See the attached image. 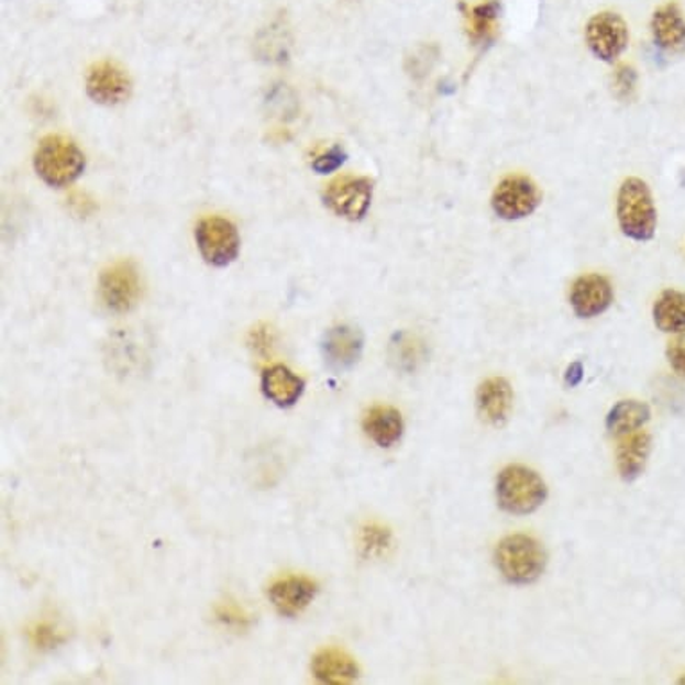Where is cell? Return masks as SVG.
<instances>
[{"mask_svg": "<svg viewBox=\"0 0 685 685\" xmlns=\"http://www.w3.org/2000/svg\"><path fill=\"white\" fill-rule=\"evenodd\" d=\"M31 641L40 650H53L65 641V636L56 630L51 622H38L31 630Z\"/></svg>", "mask_w": 685, "mask_h": 685, "instance_id": "cb8c5ba5", "label": "cell"}, {"mask_svg": "<svg viewBox=\"0 0 685 685\" xmlns=\"http://www.w3.org/2000/svg\"><path fill=\"white\" fill-rule=\"evenodd\" d=\"M318 585L303 576H289L278 579L269 587L268 596L277 612L286 618H295L301 610H306L317 598Z\"/></svg>", "mask_w": 685, "mask_h": 685, "instance_id": "4fadbf2b", "label": "cell"}, {"mask_svg": "<svg viewBox=\"0 0 685 685\" xmlns=\"http://www.w3.org/2000/svg\"><path fill=\"white\" fill-rule=\"evenodd\" d=\"M497 501L511 516H528L539 510L548 497L544 479L531 468L511 465L497 477Z\"/></svg>", "mask_w": 685, "mask_h": 685, "instance_id": "277c9868", "label": "cell"}, {"mask_svg": "<svg viewBox=\"0 0 685 685\" xmlns=\"http://www.w3.org/2000/svg\"><path fill=\"white\" fill-rule=\"evenodd\" d=\"M491 210L502 221H520L535 214L542 203L539 185L524 175H508L491 192Z\"/></svg>", "mask_w": 685, "mask_h": 685, "instance_id": "5b68a950", "label": "cell"}, {"mask_svg": "<svg viewBox=\"0 0 685 685\" xmlns=\"http://www.w3.org/2000/svg\"><path fill=\"white\" fill-rule=\"evenodd\" d=\"M253 346H255V351L258 354H268L269 349H272V332L268 329H257V331H253Z\"/></svg>", "mask_w": 685, "mask_h": 685, "instance_id": "f1b7e54d", "label": "cell"}, {"mask_svg": "<svg viewBox=\"0 0 685 685\" xmlns=\"http://www.w3.org/2000/svg\"><path fill=\"white\" fill-rule=\"evenodd\" d=\"M363 429L379 448H394L404 433L402 415L389 406H375L366 413Z\"/></svg>", "mask_w": 685, "mask_h": 685, "instance_id": "ac0fdd59", "label": "cell"}, {"mask_svg": "<svg viewBox=\"0 0 685 685\" xmlns=\"http://www.w3.org/2000/svg\"><path fill=\"white\" fill-rule=\"evenodd\" d=\"M584 380V365L582 363H573V365L568 366L567 374H565V383L571 388L574 386H578L579 383Z\"/></svg>", "mask_w": 685, "mask_h": 685, "instance_id": "f546056e", "label": "cell"}, {"mask_svg": "<svg viewBox=\"0 0 685 685\" xmlns=\"http://www.w3.org/2000/svg\"><path fill=\"white\" fill-rule=\"evenodd\" d=\"M653 323L666 334H685V292L666 289L653 303Z\"/></svg>", "mask_w": 685, "mask_h": 685, "instance_id": "ffe728a7", "label": "cell"}, {"mask_svg": "<svg viewBox=\"0 0 685 685\" xmlns=\"http://www.w3.org/2000/svg\"><path fill=\"white\" fill-rule=\"evenodd\" d=\"M637 85V74L632 67H628V65H622L616 70L614 74V90L618 93L619 98L628 99L632 96L633 90H636Z\"/></svg>", "mask_w": 685, "mask_h": 685, "instance_id": "484cf974", "label": "cell"}, {"mask_svg": "<svg viewBox=\"0 0 685 685\" xmlns=\"http://www.w3.org/2000/svg\"><path fill=\"white\" fill-rule=\"evenodd\" d=\"M584 34L588 51L603 64H616L630 44L627 22L614 11H601L590 16Z\"/></svg>", "mask_w": 685, "mask_h": 685, "instance_id": "8992f818", "label": "cell"}, {"mask_svg": "<svg viewBox=\"0 0 685 685\" xmlns=\"http://www.w3.org/2000/svg\"><path fill=\"white\" fill-rule=\"evenodd\" d=\"M501 13V5L497 0H486L482 4L474 5L468 11V31L476 42H486L496 33L497 20Z\"/></svg>", "mask_w": 685, "mask_h": 685, "instance_id": "7402d4cb", "label": "cell"}, {"mask_svg": "<svg viewBox=\"0 0 685 685\" xmlns=\"http://www.w3.org/2000/svg\"><path fill=\"white\" fill-rule=\"evenodd\" d=\"M667 361L676 374L685 377V334L676 335L666 349Z\"/></svg>", "mask_w": 685, "mask_h": 685, "instance_id": "83f0119b", "label": "cell"}, {"mask_svg": "<svg viewBox=\"0 0 685 685\" xmlns=\"http://www.w3.org/2000/svg\"><path fill=\"white\" fill-rule=\"evenodd\" d=\"M346 161L345 151L341 147H332L323 155L318 156L317 161L312 162V169L317 170L318 175H331L334 170L340 169Z\"/></svg>", "mask_w": 685, "mask_h": 685, "instance_id": "d4e9b609", "label": "cell"}, {"mask_svg": "<svg viewBox=\"0 0 685 685\" xmlns=\"http://www.w3.org/2000/svg\"><path fill=\"white\" fill-rule=\"evenodd\" d=\"M87 92L99 104L113 107L130 98L132 81L118 64L99 62L88 70Z\"/></svg>", "mask_w": 685, "mask_h": 685, "instance_id": "7c38bea8", "label": "cell"}, {"mask_svg": "<svg viewBox=\"0 0 685 685\" xmlns=\"http://www.w3.org/2000/svg\"><path fill=\"white\" fill-rule=\"evenodd\" d=\"M652 417V411L644 402L622 400L616 404L607 415V429L614 437H627L636 433Z\"/></svg>", "mask_w": 685, "mask_h": 685, "instance_id": "44dd1931", "label": "cell"}, {"mask_svg": "<svg viewBox=\"0 0 685 685\" xmlns=\"http://www.w3.org/2000/svg\"><path fill=\"white\" fill-rule=\"evenodd\" d=\"M196 243L205 263L216 268H224L237 258L241 239L234 223H230L229 219L212 216L201 219L200 224L196 227Z\"/></svg>", "mask_w": 685, "mask_h": 685, "instance_id": "52a82bcc", "label": "cell"}, {"mask_svg": "<svg viewBox=\"0 0 685 685\" xmlns=\"http://www.w3.org/2000/svg\"><path fill=\"white\" fill-rule=\"evenodd\" d=\"M363 349H365L363 332L351 325L332 327L321 343L327 368L335 374H345L354 368L360 363Z\"/></svg>", "mask_w": 685, "mask_h": 685, "instance_id": "30bf717a", "label": "cell"}, {"mask_svg": "<svg viewBox=\"0 0 685 685\" xmlns=\"http://www.w3.org/2000/svg\"><path fill=\"white\" fill-rule=\"evenodd\" d=\"M548 554L539 540L528 535L502 539L496 550V565L510 584L530 585L542 576Z\"/></svg>", "mask_w": 685, "mask_h": 685, "instance_id": "3957f363", "label": "cell"}, {"mask_svg": "<svg viewBox=\"0 0 685 685\" xmlns=\"http://www.w3.org/2000/svg\"><path fill=\"white\" fill-rule=\"evenodd\" d=\"M652 36L659 49L667 54L685 53V16L681 5L667 2L652 16Z\"/></svg>", "mask_w": 685, "mask_h": 685, "instance_id": "5bb4252c", "label": "cell"}, {"mask_svg": "<svg viewBox=\"0 0 685 685\" xmlns=\"http://www.w3.org/2000/svg\"><path fill=\"white\" fill-rule=\"evenodd\" d=\"M374 198V184L363 176H341L327 185L323 201L346 221H363Z\"/></svg>", "mask_w": 685, "mask_h": 685, "instance_id": "ba28073f", "label": "cell"}, {"mask_svg": "<svg viewBox=\"0 0 685 685\" xmlns=\"http://www.w3.org/2000/svg\"><path fill=\"white\" fill-rule=\"evenodd\" d=\"M216 612H218L219 621L227 622L230 627L244 628L250 622L248 614L234 603H221Z\"/></svg>", "mask_w": 685, "mask_h": 685, "instance_id": "4316f807", "label": "cell"}, {"mask_svg": "<svg viewBox=\"0 0 685 685\" xmlns=\"http://www.w3.org/2000/svg\"><path fill=\"white\" fill-rule=\"evenodd\" d=\"M312 675L323 684H349L360 676V667L343 650L325 648L312 659Z\"/></svg>", "mask_w": 685, "mask_h": 685, "instance_id": "2e32d148", "label": "cell"}, {"mask_svg": "<svg viewBox=\"0 0 685 685\" xmlns=\"http://www.w3.org/2000/svg\"><path fill=\"white\" fill-rule=\"evenodd\" d=\"M99 291H101L104 306L110 311H132L141 295V283H139L135 264L121 261L104 269L99 280Z\"/></svg>", "mask_w": 685, "mask_h": 685, "instance_id": "9c48e42d", "label": "cell"}, {"mask_svg": "<svg viewBox=\"0 0 685 685\" xmlns=\"http://www.w3.org/2000/svg\"><path fill=\"white\" fill-rule=\"evenodd\" d=\"M34 169L45 184L64 189L84 173L85 155L67 136H45L34 153Z\"/></svg>", "mask_w": 685, "mask_h": 685, "instance_id": "7a4b0ae2", "label": "cell"}, {"mask_svg": "<svg viewBox=\"0 0 685 685\" xmlns=\"http://www.w3.org/2000/svg\"><path fill=\"white\" fill-rule=\"evenodd\" d=\"M616 216L622 235L636 243H648L655 237L659 218L652 189L647 181L636 176L622 181L616 201Z\"/></svg>", "mask_w": 685, "mask_h": 685, "instance_id": "6da1fadb", "label": "cell"}, {"mask_svg": "<svg viewBox=\"0 0 685 685\" xmlns=\"http://www.w3.org/2000/svg\"><path fill=\"white\" fill-rule=\"evenodd\" d=\"M612 301V284L599 273L582 275L571 287V307L582 320L601 317L603 312L610 309Z\"/></svg>", "mask_w": 685, "mask_h": 685, "instance_id": "8fae6325", "label": "cell"}, {"mask_svg": "<svg viewBox=\"0 0 685 685\" xmlns=\"http://www.w3.org/2000/svg\"><path fill=\"white\" fill-rule=\"evenodd\" d=\"M306 383L284 365L264 369L263 391L278 408H291L303 394Z\"/></svg>", "mask_w": 685, "mask_h": 685, "instance_id": "e0dca14e", "label": "cell"}, {"mask_svg": "<svg viewBox=\"0 0 685 685\" xmlns=\"http://www.w3.org/2000/svg\"><path fill=\"white\" fill-rule=\"evenodd\" d=\"M652 452V437L648 433L627 434L618 448V471L625 482H636L647 468Z\"/></svg>", "mask_w": 685, "mask_h": 685, "instance_id": "d6986e66", "label": "cell"}, {"mask_svg": "<svg viewBox=\"0 0 685 685\" xmlns=\"http://www.w3.org/2000/svg\"><path fill=\"white\" fill-rule=\"evenodd\" d=\"M477 411L491 426H502L513 408V389L505 377L486 379L476 395Z\"/></svg>", "mask_w": 685, "mask_h": 685, "instance_id": "9a60e30c", "label": "cell"}, {"mask_svg": "<svg viewBox=\"0 0 685 685\" xmlns=\"http://www.w3.org/2000/svg\"><path fill=\"white\" fill-rule=\"evenodd\" d=\"M389 545H391V531L385 526L366 524L365 528H361L360 550L366 559L385 554Z\"/></svg>", "mask_w": 685, "mask_h": 685, "instance_id": "603a6c76", "label": "cell"}]
</instances>
